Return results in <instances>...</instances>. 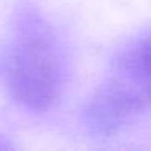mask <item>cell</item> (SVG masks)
<instances>
[{
	"label": "cell",
	"mask_w": 151,
	"mask_h": 151,
	"mask_svg": "<svg viewBox=\"0 0 151 151\" xmlns=\"http://www.w3.org/2000/svg\"><path fill=\"white\" fill-rule=\"evenodd\" d=\"M151 112V33L137 39L115 60L86 109L98 133H114Z\"/></svg>",
	"instance_id": "obj_1"
},
{
	"label": "cell",
	"mask_w": 151,
	"mask_h": 151,
	"mask_svg": "<svg viewBox=\"0 0 151 151\" xmlns=\"http://www.w3.org/2000/svg\"><path fill=\"white\" fill-rule=\"evenodd\" d=\"M5 75L12 96L24 107L44 112L55 102L63 86V57L46 26L31 23L18 36Z\"/></svg>",
	"instance_id": "obj_2"
},
{
	"label": "cell",
	"mask_w": 151,
	"mask_h": 151,
	"mask_svg": "<svg viewBox=\"0 0 151 151\" xmlns=\"http://www.w3.org/2000/svg\"><path fill=\"white\" fill-rule=\"evenodd\" d=\"M8 148H12V146H10V145H8L7 141L4 140V138L0 137V150H8Z\"/></svg>",
	"instance_id": "obj_3"
}]
</instances>
